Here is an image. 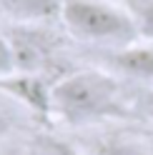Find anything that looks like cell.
Segmentation results:
<instances>
[{"mask_svg": "<svg viewBox=\"0 0 153 155\" xmlns=\"http://www.w3.org/2000/svg\"><path fill=\"white\" fill-rule=\"evenodd\" d=\"M53 113L70 125L123 115L121 85L100 70H78L53 85Z\"/></svg>", "mask_w": 153, "mask_h": 155, "instance_id": "cell-1", "label": "cell"}, {"mask_svg": "<svg viewBox=\"0 0 153 155\" xmlns=\"http://www.w3.org/2000/svg\"><path fill=\"white\" fill-rule=\"evenodd\" d=\"M60 20L73 38L93 45H110L116 50L141 38L126 8L106 0H65Z\"/></svg>", "mask_w": 153, "mask_h": 155, "instance_id": "cell-2", "label": "cell"}, {"mask_svg": "<svg viewBox=\"0 0 153 155\" xmlns=\"http://www.w3.org/2000/svg\"><path fill=\"white\" fill-rule=\"evenodd\" d=\"M0 90L33 115L45 118L53 113V85H48V80L40 73L15 70L0 78Z\"/></svg>", "mask_w": 153, "mask_h": 155, "instance_id": "cell-3", "label": "cell"}, {"mask_svg": "<svg viewBox=\"0 0 153 155\" xmlns=\"http://www.w3.org/2000/svg\"><path fill=\"white\" fill-rule=\"evenodd\" d=\"M13 50H15V63L18 70H30L40 73V68L50 60L53 55V43L43 30H38L35 25L20 28V33H15L10 38Z\"/></svg>", "mask_w": 153, "mask_h": 155, "instance_id": "cell-4", "label": "cell"}, {"mask_svg": "<svg viewBox=\"0 0 153 155\" xmlns=\"http://www.w3.org/2000/svg\"><path fill=\"white\" fill-rule=\"evenodd\" d=\"M110 65L113 70H118L121 75H128L133 80L153 83V40L118 48L110 55Z\"/></svg>", "mask_w": 153, "mask_h": 155, "instance_id": "cell-5", "label": "cell"}, {"mask_svg": "<svg viewBox=\"0 0 153 155\" xmlns=\"http://www.w3.org/2000/svg\"><path fill=\"white\" fill-rule=\"evenodd\" d=\"M65 0H0L8 18L20 25H43L60 18Z\"/></svg>", "mask_w": 153, "mask_h": 155, "instance_id": "cell-6", "label": "cell"}, {"mask_svg": "<svg viewBox=\"0 0 153 155\" xmlns=\"http://www.w3.org/2000/svg\"><path fill=\"white\" fill-rule=\"evenodd\" d=\"M123 8L136 23L143 40H153V0H123Z\"/></svg>", "mask_w": 153, "mask_h": 155, "instance_id": "cell-7", "label": "cell"}, {"mask_svg": "<svg viewBox=\"0 0 153 155\" xmlns=\"http://www.w3.org/2000/svg\"><path fill=\"white\" fill-rule=\"evenodd\" d=\"M90 150L93 155H153L151 150L136 148V145H128V143H98Z\"/></svg>", "mask_w": 153, "mask_h": 155, "instance_id": "cell-8", "label": "cell"}, {"mask_svg": "<svg viewBox=\"0 0 153 155\" xmlns=\"http://www.w3.org/2000/svg\"><path fill=\"white\" fill-rule=\"evenodd\" d=\"M18 70V63H15V50H13V43L10 38H5L0 33V78L10 75Z\"/></svg>", "mask_w": 153, "mask_h": 155, "instance_id": "cell-9", "label": "cell"}, {"mask_svg": "<svg viewBox=\"0 0 153 155\" xmlns=\"http://www.w3.org/2000/svg\"><path fill=\"white\" fill-rule=\"evenodd\" d=\"M15 105H18L15 100H10L3 90H0V135H5L15 125V120H18L15 118ZM18 108H20V105H18Z\"/></svg>", "mask_w": 153, "mask_h": 155, "instance_id": "cell-10", "label": "cell"}, {"mask_svg": "<svg viewBox=\"0 0 153 155\" xmlns=\"http://www.w3.org/2000/svg\"><path fill=\"white\" fill-rule=\"evenodd\" d=\"M45 155H80L75 148H70V145H65L60 140H48L45 143Z\"/></svg>", "mask_w": 153, "mask_h": 155, "instance_id": "cell-11", "label": "cell"}, {"mask_svg": "<svg viewBox=\"0 0 153 155\" xmlns=\"http://www.w3.org/2000/svg\"><path fill=\"white\" fill-rule=\"evenodd\" d=\"M141 105H143V113H146L148 118H153V88L143 95V103H141Z\"/></svg>", "mask_w": 153, "mask_h": 155, "instance_id": "cell-12", "label": "cell"}]
</instances>
